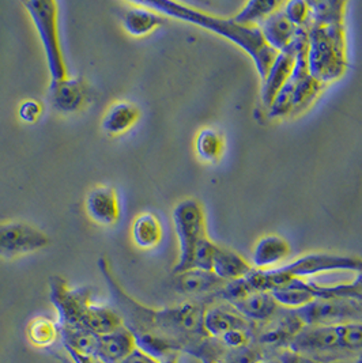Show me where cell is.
<instances>
[{"label":"cell","instance_id":"ffe728a7","mask_svg":"<svg viewBox=\"0 0 362 363\" xmlns=\"http://www.w3.org/2000/svg\"><path fill=\"white\" fill-rule=\"evenodd\" d=\"M259 29L263 34L264 40L268 44V47L277 52L286 50L296 38L297 30H298V28L289 21V18L286 17L283 10L280 9L275 13H273L270 17L265 18L259 25Z\"/></svg>","mask_w":362,"mask_h":363},{"label":"cell","instance_id":"277c9868","mask_svg":"<svg viewBox=\"0 0 362 363\" xmlns=\"http://www.w3.org/2000/svg\"><path fill=\"white\" fill-rule=\"evenodd\" d=\"M297 38L298 50L296 65L292 71V75L283 84L278 96L268 108V116L271 118L295 115L307 109L324 87V84L317 82L309 72L308 37L305 28H298Z\"/></svg>","mask_w":362,"mask_h":363},{"label":"cell","instance_id":"44dd1931","mask_svg":"<svg viewBox=\"0 0 362 363\" xmlns=\"http://www.w3.org/2000/svg\"><path fill=\"white\" fill-rule=\"evenodd\" d=\"M141 111L128 101H119L112 104L101 121V130L111 136H117L130 131L138 123Z\"/></svg>","mask_w":362,"mask_h":363},{"label":"cell","instance_id":"f546056e","mask_svg":"<svg viewBox=\"0 0 362 363\" xmlns=\"http://www.w3.org/2000/svg\"><path fill=\"white\" fill-rule=\"evenodd\" d=\"M338 333V355H362V323H349L336 325Z\"/></svg>","mask_w":362,"mask_h":363},{"label":"cell","instance_id":"8d00e7d4","mask_svg":"<svg viewBox=\"0 0 362 363\" xmlns=\"http://www.w3.org/2000/svg\"><path fill=\"white\" fill-rule=\"evenodd\" d=\"M121 363H158V361L150 357L146 352H143L142 350L136 348L131 355L127 357Z\"/></svg>","mask_w":362,"mask_h":363},{"label":"cell","instance_id":"ac0fdd59","mask_svg":"<svg viewBox=\"0 0 362 363\" xmlns=\"http://www.w3.org/2000/svg\"><path fill=\"white\" fill-rule=\"evenodd\" d=\"M136 340L127 327L99 336L96 355L102 362L121 363L136 350Z\"/></svg>","mask_w":362,"mask_h":363},{"label":"cell","instance_id":"4316f807","mask_svg":"<svg viewBox=\"0 0 362 363\" xmlns=\"http://www.w3.org/2000/svg\"><path fill=\"white\" fill-rule=\"evenodd\" d=\"M195 147L199 158L207 164H216L225 149V140L219 131L214 128H204L198 133Z\"/></svg>","mask_w":362,"mask_h":363},{"label":"cell","instance_id":"8fae6325","mask_svg":"<svg viewBox=\"0 0 362 363\" xmlns=\"http://www.w3.org/2000/svg\"><path fill=\"white\" fill-rule=\"evenodd\" d=\"M297 50H298V38L293 40V43L286 48L280 50L270 67L267 77L262 81V90L260 96L263 101L264 106L270 108L274 102L275 97L278 96L280 89L292 75V71L296 65Z\"/></svg>","mask_w":362,"mask_h":363},{"label":"cell","instance_id":"3957f363","mask_svg":"<svg viewBox=\"0 0 362 363\" xmlns=\"http://www.w3.org/2000/svg\"><path fill=\"white\" fill-rule=\"evenodd\" d=\"M142 6L157 11L164 17L173 18L199 26L229 40L241 50H246L253 60L258 74L263 81L278 52L268 47L259 26H244L233 18H221L202 13L194 7L170 0H143Z\"/></svg>","mask_w":362,"mask_h":363},{"label":"cell","instance_id":"8992f818","mask_svg":"<svg viewBox=\"0 0 362 363\" xmlns=\"http://www.w3.org/2000/svg\"><path fill=\"white\" fill-rule=\"evenodd\" d=\"M172 218L180 249L179 260L173 268V274L177 275L191 269L195 248L203 238L207 237L206 216L198 200L185 199L176 204Z\"/></svg>","mask_w":362,"mask_h":363},{"label":"cell","instance_id":"9a60e30c","mask_svg":"<svg viewBox=\"0 0 362 363\" xmlns=\"http://www.w3.org/2000/svg\"><path fill=\"white\" fill-rule=\"evenodd\" d=\"M265 328L259 336L260 343L270 346L286 347L295 339L297 333L305 325L300 320L293 309L282 308L268 323H264Z\"/></svg>","mask_w":362,"mask_h":363},{"label":"cell","instance_id":"d6a6232c","mask_svg":"<svg viewBox=\"0 0 362 363\" xmlns=\"http://www.w3.org/2000/svg\"><path fill=\"white\" fill-rule=\"evenodd\" d=\"M218 342L228 348V350H240L244 347L251 346L252 336L251 330H233L218 339Z\"/></svg>","mask_w":362,"mask_h":363},{"label":"cell","instance_id":"4dcf8cb0","mask_svg":"<svg viewBox=\"0 0 362 363\" xmlns=\"http://www.w3.org/2000/svg\"><path fill=\"white\" fill-rule=\"evenodd\" d=\"M215 248H216V245L209 237L203 238L194 252L191 269H202V271L213 272Z\"/></svg>","mask_w":362,"mask_h":363},{"label":"cell","instance_id":"e0dca14e","mask_svg":"<svg viewBox=\"0 0 362 363\" xmlns=\"http://www.w3.org/2000/svg\"><path fill=\"white\" fill-rule=\"evenodd\" d=\"M229 305L252 324L268 323L280 309L273 294L268 291H249Z\"/></svg>","mask_w":362,"mask_h":363},{"label":"cell","instance_id":"5b68a950","mask_svg":"<svg viewBox=\"0 0 362 363\" xmlns=\"http://www.w3.org/2000/svg\"><path fill=\"white\" fill-rule=\"evenodd\" d=\"M22 6L26 9L32 19L40 43L43 45L50 83L66 81L70 77L60 44L57 3L52 0H29L23 1Z\"/></svg>","mask_w":362,"mask_h":363},{"label":"cell","instance_id":"cb8c5ba5","mask_svg":"<svg viewBox=\"0 0 362 363\" xmlns=\"http://www.w3.org/2000/svg\"><path fill=\"white\" fill-rule=\"evenodd\" d=\"M273 297L280 308L285 309H300L314 301L311 281L304 279H290L283 286L277 287L271 291Z\"/></svg>","mask_w":362,"mask_h":363},{"label":"cell","instance_id":"7c38bea8","mask_svg":"<svg viewBox=\"0 0 362 363\" xmlns=\"http://www.w3.org/2000/svg\"><path fill=\"white\" fill-rule=\"evenodd\" d=\"M84 211L99 226H112L120 219V203L115 189L109 185H97L84 199Z\"/></svg>","mask_w":362,"mask_h":363},{"label":"cell","instance_id":"f35d334b","mask_svg":"<svg viewBox=\"0 0 362 363\" xmlns=\"http://www.w3.org/2000/svg\"><path fill=\"white\" fill-rule=\"evenodd\" d=\"M256 363H282V361H280V357H278V358H263V359H260L259 362Z\"/></svg>","mask_w":362,"mask_h":363},{"label":"cell","instance_id":"f1b7e54d","mask_svg":"<svg viewBox=\"0 0 362 363\" xmlns=\"http://www.w3.org/2000/svg\"><path fill=\"white\" fill-rule=\"evenodd\" d=\"M280 3L275 0H251L233 19L244 26H259L265 18L275 13Z\"/></svg>","mask_w":362,"mask_h":363},{"label":"cell","instance_id":"4fadbf2b","mask_svg":"<svg viewBox=\"0 0 362 363\" xmlns=\"http://www.w3.org/2000/svg\"><path fill=\"white\" fill-rule=\"evenodd\" d=\"M87 97L86 83L82 78H67L62 82L50 83V102L55 112L60 115L78 113Z\"/></svg>","mask_w":362,"mask_h":363},{"label":"cell","instance_id":"603a6c76","mask_svg":"<svg viewBox=\"0 0 362 363\" xmlns=\"http://www.w3.org/2000/svg\"><path fill=\"white\" fill-rule=\"evenodd\" d=\"M253 267L246 262L238 253L231 249L215 248L213 272L224 281H233L246 278Z\"/></svg>","mask_w":362,"mask_h":363},{"label":"cell","instance_id":"30bf717a","mask_svg":"<svg viewBox=\"0 0 362 363\" xmlns=\"http://www.w3.org/2000/svg\"><path fill=\"white\" fill-rule=\"evenodd\" d=\"M48 245L50 237L29 223L14 220L0 225V259L13 260Z\"/></svg>","mask_w":362,"mask_h":363},{"label":"cell","instance_id":"52a82bcc","mask_svg":"<svg viewBox=\"0 0 362 363\" xmlns=\"http://www.w3.org/2000/svg\"><path fill=\"white\" fill-rule=\"evenodd\" d=\"M295 312L305 327L362 323V299H314L311 303L295 309Z\"/></svg>","mask_w":362,"mask_h":363},{"label":"cell","instance_id":"7a4b0ae2","mask_svg":"<svg viewBox=\"0 0 362 363\" xmlns=\"http://www.w3.org/2000/svg\"><path fill=\"white\" fill-rule=\"evenodd\" d=\"M311 19L307 29L309 72L322 84L339 79L347 68L346 1H308Z\"/></svg>","mask_w":362,"mask_h":363},{"label":"cell","instance_id":"d4e9b609","mask_svg":"<svg viewBox=\"0 0 362 363\" xmlns=\"http://www.w3.org/2000/svg\"><path fill=\"white\" fill-rule=\"evenodd\" d=\"M131 238L139 249L155 248L163 240V225L160 219L151 213L138 215L132 222Z\"/></svg>","mask_w":362,"mask_h":363},{"label":"cell","instance_id":"5bb4252c","mask_svg":"<svg viewBox=\"0 0 362 363\" xmlns=\"http://www.w3.org/2000/svg\"><path fill=\"white\" fill-rule=\"evenodd\" d=\"M226 284L219 279L212 271L190 269L176 275L173 287L176 291L190 297H206L210 302V297H216L218 291Z\"/></svg>","mask_w":362,"mask_h":363},{"label":"cell","instance_id":"1f68e13d","mask_svg":"<svg viewBox=\"0 0 362 363\" xmlns=\"http://www.w3.org/2000/svg\"><path fill=\"white\" fill-rule=\"evenodd\" d=\"M282 10L296 28H305L311 19L309 3L304 0L287 1Z\"/></svg>","mask_w":362,"mask_h":363},{"label":"cell","instance_id":"2e32d148","mask_svg":"<svg viewBox=\"0 0 362 363\" xmlns=\"http://www.w3.org/2000/svg\"><path fill=\"white\" fill-rule=\"evenodd\" d=\"M203 327L209 337L218 340L233 330H251L252 323L234 311L231 305H209L204 312Z\"/></svg>","mask_w":362,"mask_h":363},{"label":"cell","instance_id":"7402d4cb","mask_svg":"<svg viewBox=\"0 0 362 363\" xmlns=\"http://www.w3.org/2000/svg\"><path fill=\"white\" fill-rule=\"evenodd\" d=\"M290 255L289 242L280 235L271 234L259 240L253 249V268L258 269H271L280 262L286 260Z\"/></svg>","mask_w":362,"mask_h":363},{"label":"cell","instance_id":"d6986e66","mask_svg":"<svg viewBox=\"0 0 362 363\" xmlns=\"http://www.w3.org/2000/svg\"><path fill=\"white\" fill-rule=\"evenodd\" d=\"M166 18L157 11L135 1L121 13V26L132 37H145L163 26Z\"/></svg>","mask_w":362,"mask_h":363},{"label":"cell","instance_id":"484cf974","mask_svg":"<svg viewBox=\"0 0 362 363\" xmlns=\"http://www.w3.org/2000/svg\"><path fill=\"white\" fill-rule=\"evenodd\" d=\"M60 339L65 348H71L81 354L96 355L99 336L83 327H60Z\"/></svg>","mask_w":362,"mask_h":363},{"label":"cell","instance_id":"83f0119b","mask_svg":"<svg viewBox=\"0 0 362 363\" xmlns=\"http://www.w3.org/2000/svg\"><path fill=\"white\" fill-rule=\"evenodd\" d=\"M26 335L33 346L45 348L52 346L56 342V339L60 337V328L57 321L40 315L29 323L26 328Z\"/></svg>","mask_w":362,"mask_h":363},{"label":"cell","instance_id":"9c48e42d","mask_svg":"<svg viewBox=\"0 0 362 363\" xmlns=\"http://www.w3.org/2000/svg\"><path fill=\"white\" fill-rule=\"evenodd\" d=\"M277 268L289 279H305L323 272L334 271H351L358 274L362 271V259L332 253H308L289 264Z\"/></svg>","mask_w":362,"mask_h":363},{"label":"cell","instance_id":"e575fe53","mask_svg":"<svg viewBox=\"0 0 362 363\" xmlns=\"http://www.w3.org/2000/svg\"><path fill=\"white\" fill-rule=\"evenodd\" d=\"M280 359L282 363H323L316 358L300 354V352H295L290 350L283 351L280 355Z\"/></svg>","mask_w":362,"mask_h":363},{"label":"cell","instance_id":"ba28073f","mask_svg":"<svg viewBox=\"0 0 362 363\" xmlns=\"http://www.w3.org/2000/svg\"><path fill=\"white\" fill-rule=\"evenodd\" d=\"M50 302L57 312L60 327H83L93 306L92 290L89 287L71 289L60 277H52L50 281Z\"/></svg>","mask_w":362,"mask_h":363},{"label":"cell","instance_id":"6da1fadb","mask_svg":"<svg viewBox=\"0 0 362 363\" xmlns=\"http://www.w3.org/2000/svg\"><path fill=\"white\" fill-rule=\"evenodd\" d=\"M99 269L111 291L114 308L131 330L138 345L164 342L177 352H187L209 336L203 327L207 301H187L176 306L153 309L128 296L116 281L109 263L99 259Z\"/></svg>","mask_w":362,"mask_h":363},{"label":"cell","instance_id":"d590c367","mask_svg":"<svg viewBox=\"0 0 362 363\" xmlns=\"http://www.w3.org/2000/svg\"><path fill=\"white\" fill-rule=\"evenodd\" d=\"M67 351V354L70 355L71 361L74 363H105L102 362L99 359L97 355H93V354H81V352H77L71 348H65Z\"/></svg>","mask_w":362,"mask_h":363},{"label":"cell","instance_id":"ab89813d","mask_svg":"<svg viewBox=\"0 0 362 363\" xmlns=\"http://www.w3.org/2000/svg\"><path fill=\"white\" fill-rule=\"evenodd\" d=\"M218 363H229V362H226V361H224V359H221V361H219V362Z\"/></svg>","mask_w":362,"mask_h":363},{"label":"cell","instance_id":"74e56055","mask_svg":"<svg viewBox=\"0 0 362 363\" xmlns=\"http://www.w3.org/2000/svg\"><path fill=\"white\" fill-rule=\"evenodd\" d=\"M158 363H179V352H176V354H172V355L166 357L164 359L158 361Z\"/></svg>","mask_w":362,"mask_h":363},{"label":"cell","instance_id":"836d02e7","mask_svg":"<svg viewBox=\"0 0 362 363\" xmlns=\"http://www.w3.org/2000/svg\"><path fill=\"white\" fill-rule=\"evenodd\" d=\"M43 113V106L35 99H26L19 105L18 116L23 123L34 124Z\"/></svg>","mask_w":362,"mask_h":363}]
</instances>
